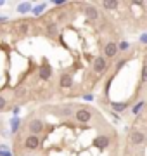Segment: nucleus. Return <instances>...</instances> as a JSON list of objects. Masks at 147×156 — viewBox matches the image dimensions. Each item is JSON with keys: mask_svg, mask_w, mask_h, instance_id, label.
I'll return each mask as SVG.
<instances>
[{"mask_svg": "<svg viewBox=\"0 0 147 156\" xmlns=\"http://www.w3.org/2000/svg\"><path fill=\"white\" fill-rule=\"evenodd\" d=\"M90 111H88V109H78V111H76V120H78V122H81V123H87L88 122V120H90Z\"/></svg>", "mask_w": 147, "mask_h": 156, "instance_id": "f257e3e1", "label": "nucleus"}, {"mask_svg": "<svg viewBox=\"0 0 147 156\" xmlns=\"http://www.w3.org/2000/svg\"><path fill=\"white\" fill-rule=\"evenodd\" d=\"M38 144H40V139L36 137V135H29L28 139H26V142H24V146L28 147V149H36L38 147Z\"/></svg>", "mask_w": 147, "mask_h": 156, "instance_id": "f03ea898", "label": "nucleus"}, {"mask_svg": "<svg viewBox=\"0 0 147 156\" xmlns=\"http://www.w3.org/2000/svg\"><path fill=\"white\" fill-rule=\"evenodd\" d=\"M94 69H95L97 73L104 71V69H106V59H104V57H97L95 61H94Z\"/></svg>", "mask_w": 147, "mask_h": 156, "instance_id": "7ed1b4c3", "label": "nucleus"}, {"mask_svg": "<svg viewBox=\"0 0 147 156\" xmlns=\"http://www.w3.org/2000/svg\"><path fill=\"white\" fill-rule=\"evenodd\" d=\"M42 128H43V123L40 122V120H35V122L29 123V130H31L33 135H36L38 132H42Z\"/></svg>", "mask_w": 147, "mask_h": 156, "instance_id": "20e7f679", "label": "nucleus"}, {"mask_svg": "<svg viewBox=\"0 0 147 156\" xmlns=\"http://www.w3.org/2000/svg\"><path fill=\"white\" fill-rule=\"evenodd\" d=\"M50 75H52V69H50L49 64H43V66L40 68V78H42V80H49Z\"/></svg>", "mask_w": 147, "mask_h": 156, "instance_id": "39448f33", "label": "nucleus"}, {"mask_svg": "<svg viewBox=\"0 0 147 156\" xmlns=\"http://www.w3.org/2000/svg\"><path fill=\"white\" fill-rule=\"evenodd\" d=\"M108 144H109V139H108V137H104V135H101V137H97V139L94 140V146L99 147V149H104Z\"/></svg>", "mask_w": 147, "mask_h": 156, "instance_id": "423d86ee", "label": "nucleus"}, {"mask_svg": "<svg viewBox=\"0 0 147 156\" xmlns=\"http://www.w3.org/2000/svg\"><path fill=\"white\" fill-rule=\"evenodd\" d=\"M104 52H106V56H108V57H114V56H116V52H118V47H116V44L111 42V44L106 45Z\"/></svg>", "mask_w": 147, "mask_h": 156, "instance_id": "0eeeda50", "label": "nucleus"}, {"mask_svg": "<svg viewBox=\"0 0 147 156\" xmlns=\"http://www.w3.org/2000/svg\"><path fill=\"white\" fill-rule=\"evenodd\" d=\"M71 85H73V78L69 76V75H62L61 76V87L68 89V87H71Z\"/></svg>", "mask_w": 147, "mask_h": 156, "instance_id": "6e6552de", "label": "nucleus"}, {"mask_svg": "<svg viewBox=\"0 0 147 156\" xmlns=\"http://www.w3.org/2000/svg\"><path fill=\"white\" fill-rule=\"evenodd\" d=\"M132 142L133 144H142L144 142V134H140V132H132Z\"/></svg>", "mask_w": 147, "mask_h": 156, "instance_id": "1a4fd4ad", "label": "nucleus"}, {"mask_svg": "<svg viewBox=\"0 0 147 156\" xmlns=\"http://www.w3.org/2000/svg\"><path fill=\"white\" fill-rule=\"evenodd\" d=\"M85 14H87V17H90V19H97V17H99L95 7H87V9H85Z\"/></svg>", "mask_w": 147, "mask_h": 156, "instance_id": "9d476101", "label": "nucleus"}, {"mask_svg": "<svg viewBox=\"0 0 147 156\" xmlns=\"http://www.w3.org/2000/svg\"><path fill=\"white\" fill-rule=\"evenodd\" d=\"M113 109L123 111V109H126V104H125V102H113Z\"/></svg>", "mask_w": 147, "mask_h": 156, "instance_id": "9b49d317", "label": "nucleus"}, {"mask_svg": "<svg viewBox=\"0 0 147 156\" xmlns=\"http://www.w3.org/2000/svg\"><path fill=\"white\" fill-rule=\"evenodd\" d=\"M142 106H144V102L140 101V102H137L135 106H133V109H132V111L135 113V115H138V113H140V109H142Z\"/></svg>", "mask_w": 147, "mask_h": 156, "instance_id": "f8f14e48", "label": "nucleus"}, {"mask_svg": "<svg viewBox=\"0 0 147 156\" xmlns=\"http://www.w3.org/2000/svg\"><path fill=\"white\" fill-rule=\"evenodd\" d=\"M116 5H118V2H104L106 9H116Z\"/></svg>", "mask_w": 147, "mask_h": 156, "instance_id": "ddd939ff", "label": "nucleus"}, {"mask_svg": "<svg viewBox=\"0 0 147 156\" xmlns=\"http://www.w3.org/2000/svg\"><path fill=\"white\" fill-rule=\"evenodd\" d=\"M0 156H11V153L7 151V147H0Z\"/></svg>", "mask_w": 147, "mask_h": 156, "instance_id": "4468645a", "label": "nucleus"}, {"mask_svg": "<svg viewBox=\"0 0 147 156\" xmlns=\"http://www.w3.org/2000/svg\"><path fill=\"white\" fill-rule=\"evenodd\" d=\"M43 7H45V5H38V7H36V9L33 11V14H35V16H38V14H42V11H43Z\"/></svg>", "mask_w": 147, "mask_h": 156, "instance_id": "2eb2a0df", "label": "nucleus"}, {"mask_svg": "<svg viewBox=\"0 0 147 156\" xmlns=\"http://www.w3.org/2000/svg\"><path fill=\"white\" fill-rule=\"evenodd\" d=\"M29 9V4H21L19 5V12H24V11H28Z\"/></svg>", "mask_w": 147, "mask_h": 156, "instance_id": "dca6fc26", "label": "nucleus"}, {"mask_svg": "<svg viewBox=\"0 0 147 156\" xmlns=\"http://www.w3.org/2000/svg\"><path fill=\"white\" fill-rule=\"evenodd\" d=\"M128 47H130V45H128V42H121V44H119V49H121V50H126Z\"/></svg>", "mask_w": 147, "mask_h": 156, "instance_id": "f3484780", "label": "nucleus"}, {"mask_svg": "<svg viewBox=\"0 0 147 156\" xmlns=\"http://www.w3.org/2000/svg\"><path fill=\"white\" fill-rule=\"evenodd\" d=\"M147 80V66L144 68V71H142V82H145Z\"/></svg>", "mask_w": 147, "mask_h": 156, "instance_id": "a211bd4d", "label": "nucleus"}, {"mask_svg": "<svg viewBox=\"0 0 147 156\" xmlns=\"http://www.w3.org/2000/svg\"><path fill=\"white\" fill-rule=\"evenodd\" d=\"M21 31H23V33H26V31H28V23H24V24H21Z\"/></svg>", "mask_w": 147, "mask_h": 156, "instance_id": "6ab92c4d", "label": "nucleus"}, {"mask_svg": "<svg viewBox=\"0 0 147 156\" xmlns=\"http://www.w3.org/2000/svg\"><path fill=\"white\" fill-rule=\"evenodd\" d=\"M4 106H5V99H4V97H0V109H2Z\"/></svg>", "mask_w": 147, "mask_h": 156, "instance_id": "aec40b11", "label": "nucleus"}, {"mask_svg": "<svg viewBox=\"0 0 147 156\" xmlns=\"http://www.w3.org/2000/svg\"><path fill=\"white\" fill-rule=\"evenodd\" d=\"M49 33H56V26H54V24L49 26Z\"/></svg>", "mask_w": 147, "mask_h": 156, "instance_id": "412c9836", "label": "nucleus"}, {"mask_svg": "<svg viewBox=\"0 0 147 156\" xmlns=\"http://www.w3.org/2000/svg\"><path fill=\"white\" fill-rule=\"evenodd\" d=\"M140 40L144 42V44H147V35H142V38H140Z\"/></svg>", "mask_w": 147, "mask_h": 156, "instance_id": "4be33fe9", "label": "nucleus"}, {"mask_svg": "<svg viewBox=\"0 0 147 156\" xmlns=\"http://www.w3.org/2000/svg\"><path fill=\"white\" fill-rule=\"evenodd\" d=\"M12 128H14V130L17 128V120H14V122H12Z\"/></svg>", "mask_w": 147, "mask_h": 156, "instance_id": "5701e85b", "label": "nucleus"}]
</instances>
